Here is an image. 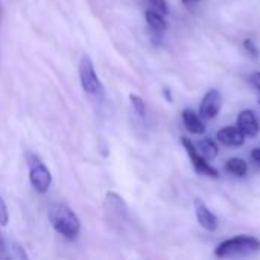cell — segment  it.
Returning a JSON list of instances; mask_svg holds the SVG:
<instances>
[{
    "label": "cell",
    "instance_id": "1",
    "mask_svg": "<svg viewBox=\"0 0 260 260\" xmlns=\"http://www.w3.org/2000/svg\"><path fill=\"white\" fill-rule=\"evenodd\" d=\"M260 251V241L254 236L239 235L222 241L215 248V256L219 259H236L254 256Z\"/></svg>",
    "mask_w": 260,
    "mask_h": 260
},
{
    "label": "cell",
    "instance_id": "2",
    "mask_svg": "<svg viewBox=\"0 0 260 260\" xmlns=\"http://www.w3.org/2000/svg\"><path fill=\"white\" fill-rule=\"evenodd\" d=\"M49 221L55 232L69 241L76 239L81 232L79 218L66 204H53L49 209Z\"/></svg>",
    "mask_w": 260,
    "mask_h": 260
},
{
    "label": "cell",
    "instance_id": "3",
    "mask_svg": "<svg viewBox=\"0 0 260 260\" xmlns=\"http://www.w3.org/2000/svg\"><path fill=\"white\" fill-rule=\"evenodd\" d=\"M79 81L85 93L101 98L105 93V88L94 70L93 61L88 55H84L79 61Z\"/></svg>",
    "mask_w": 260,
    "mask_h": 260
},
{
    "label": "cell",
    "instance_id": "4",
    "mask_svg": "<svg viewBox=\"0 0 260 260\" xmlns=\"http://www.w3.org/2000/svg\"><path fill=\"white\" fill-rule=\"evenodd\" d=\"M27 168H29V183L38 193H46L52 184V174L49 168L37 157L27 155Z\"/></svg>",
    "mask_w": 260,
    "mask_h": 260
},
{
    "label": "cell",
    "instance_id": "5",
    "mask_svg": "<svg viewBox=\"0 0 260 260\" xmlns=\"http://www.w3.org/2000/svg\"><path fill=\"white\" fill-rule=\"evenodd\" d=\"M181 145H183V148L186 149L187 157H189V160H190V163H192V166H193V169H195L197 174L204 175V177H209V178H215V180L219 178L218 169L213 168V166L209 163V160H206V158L197 151V146H195V143H193L192 140H189L187 137L183 136V137H181Z\"/></svg>",
    "mask_w": 260,
    "mask_h": 260
},
{
    "label": "cell",
    "instance_id": "6",
    "mask_svg": "<svg viewBox=\"0 0 260 260\" xmlns=\"http://www.w3.org/2000/svg\"><path fill=\"white\" fill-rule=\"evenodd\" d=\"M221 108H222V94L219 90L212 88L203 96L198 114L203 120H213L221 113Z\"/></svg>",
    "mask_w": 260,
    "mask_h": 260
},
{
    "label": "cell",
    "instance_id": "7",
    "mask_svg": "<svg viewBox=\"0 0 260 260\" xmlns=\"http://www.w3.org/2000/svg\"><path fill=\"white\" fill-rule=\"evenodd\" d=\"M193 206H195V216H197V221H198L200 227L204 229L206 232H210V233L216 232L218 227H219V219L207 207V204L204 201H201L200 198H197Z\"/></svg>",
    "mask_w": 260,
    "mask_h": 260
},
{
    "label": "cell",
    "instance_id": "8",
    "mask_svg": "<svg viewBox=\"0 0 260 260\" xmlns=\"http://www.w3.org/2000/svg\"><path fill=\"white\" fill-rule=\"evenodd\" d=\"M236 125L244 133L245 137H256L260 133L259 119L253 110H242L238 114Z\"/></svg>",
    "mask_w": 260,
    "mask_h": 260
},
{
    "label": "cell",
    "instance_id": "9",
    "mask_svg": "<svg viewBox=\"0 0 260 260\" xmlns=\"http://www.w3.org/2000/svg\"><path fill=\"white\" fill-rule=\"evenodd\" d=\"M216 140L229 148H239L245 143V136L244 133L238 128V125L232 126H224L216 133Z\"/></svg>",
    "mask_w": 260,
    "mask_h": 260
},
{
    "label": "cell",
    "instance_id": "10",
    "mask_svg": "<svg viewBox=\"0 0 260 260\" xmlns=\"http://www.w3.org/2000/svg\"><path fill=\"white\" fill-rule=\"evenodd\" d=\"M181 119H183V125L184 128L190 133V134H195V136H201L206 133V123L204 120L200 117V114H197L193 110H183L181 113Z\"/></svg>",
    "mask_w": 260,
    "mask_h": 260
},
{
    "label": "cell",
    "instance_id": "11",
    "mask_svg": "<svg viewBox=\"0 0 260 260\" xmlns=\"http://www.w3.org/2000/svg\"><path fill=\"white\" fill-rule=\"evenodd\" d=\"M105 207H107L108 212H111L114 216H117L120 219L122 218H126V215H128V206H126V203L116 192H108L105 195Z\"/></svg>",
    "mask_w": 260,
    "mask_h": 260
},
{
    "label": "cell",
    "instance_id": "12",
    "mask_svg": "<svg viewBox=\"0 0 260 260\" xmlns=\"http://www.w3.org/2000/svg\"><path fill=\"white\" fill-rule=\"evenodd\" d=\"M166 15L158 12L157 9L154 8H149L145 11V18H146V23L149 26V29H152L154 32L157 34H163L168 27V23H166Z\"/></svg>",
    "mask_w": 260,
    "mask_h": 260
},
{
    "label": "cell",
    "instance_id": "13",
    "mask_svg": "<svg viewBox=\"0 0 260 260\" xmlns=\"http://www.w3.org/2000/svg\"><path fill=\"white\" fill-rule=\"evenodd\" d=\"M197 146V151L209 161L215 160L219 154V148H218V143L212 139V137H204L201 139L198 143H195Z\"/></svg>",
    "mask_w": 260,
    "mask_h": 260
},
{
    "label": "cell",
    "instance_id": "14",
    "mask_svg": "<svg viewBox=\"0 0 260 260\" xmlns=\"http://www.w3.org/2000/svg\"><path fill=\"white\" fill-rule=\"evenodd\" d=\"M3 259H12V260H26L27 254L24 251V248L12 239H6L5 241V248H3Z\"/></svg>",
    "mask_w": 260,
    "mask_h": 260
},
{
    "label": "cell",
    "instance_id": "15",
    "mask_svg": "<svg viewBox=\"0 0 260 260\" xmlns=\"http://www.w3.org/2000/svg\"><path fill=\"white\" fill-rule=\"evenodd\" d=\"M225 171L230 172L232 175L235 177H245L247 172H248V163L244 160V158H239V157H232L227 160L225 163Z\"/></svg>",
    "mask_w": 260,
    "mask_h": 260
},
{
    "label": "cell",
    "instance_id": "16",
    "mask_svg": "<svg viewBox=\"0 0 260 260\" xmlns=\"http://www.w3.org/2000/svg\"><path fill=\"white\" fill-rule=\"evenodd\" d=\"M129 101H131V105H133L134 111L140 117H145V114H146V104H145V101L139 94H134V93L129 94Z\"/></svg>",
    "mask_w": 260,
    "mask_h": 260
},
{
    "label": "cell",
    "instance_id": "17",
    "mask_svg": "<svg viewBox=\"0 0 260 260\" xmlns=\"http://www.w3.org/2000/svg\"><path fill=\"white\" fill-rule=\"evenodd\" d=\"M244 47H245V50H247L253 58H259L260 56L259 47H257V44H256L251 38H245V40H244Z\"/></svg>",
    "mask_w": 260,
    "mask_h": 260
},
{
    "label": "cell",
    "instance_id": "18",
    "mask_svg": "<svg viewBox=\"0 0 260 260\" xmlns=\"http://www.w3.org/2000/svg\"><path fill=\"white\" fill-rule=\"evenodd\" d=\"M148 3L151 5V8L157 9L158 12L168 15L169 14V6H168V2L166 0H148Z\"/></svg>",
    "mask_w": 260,
    "mask_h": 260
},
{
    "label": "cell",
    "instance_id": "19",
    "mask_svg": "<svg viewBox=\"0 0 260 260\" xmlns=\"http://www.w3.org/2000/svg\"><path fill=\"white\" fill-rule=\"evenodd\" d=\"M9 222V213H8V207L6 203L3 201V198L0 197V225L5 227Z\"/></svg>",
    "mask_w": 260,
    "mask_h": 260
},
{
    "label": "cell",
    "instance_id": "20",
    "mask_svg": "<svg viewBox=\"0 0 260 260\" xmlns=\"http://www.w3.org/2000/svg\"><path fill=\"white\" fill-rule=\"evenodd\" d=\"M250 81L254 85V88L260 93V72H253L251 76H250Z\"/></svg>",
    "mask_w": 260,
    "mask_h": 260
},
{
    "label": "cell",
    "instance_id": "21",
    "mask_svg": "<svg viewBox=\"0 0 260 260\" xmlns=\"http://www.w3.org/2000/svg\"><path fill=\"white\" fill-rule=\"evenodd\" d=\"M251 160H253L254 163L260 165V148H254V149H251Z\"/></svg>",
    "mask_w": 260,
    "mask_h": 260
},
{
    "label": "cell",
    "instance_id": "22",
    "mask_svg": "<svg viewBox=\"0 0 260 260\" xmlns=\"http://www.w3.org/2000/svg\"><path fill=\"white\" fill-rule=\"evenodd\" d=\"M163 96L166 98V101L171 104L172 102V94H171V90L169 88H163Z\"/></svg>",
    "mask_w": 260,
    "mask_h": 260
},
{
    "label": "cell",
    "instance_id": "23",
    "mask_svg": "<svg viewBox=\"0 0 260 260\" xmlns=\"http://www.w3.org/2000/svg\"><path fill=\"white\" fill-rule=\"evenodd\" d=\"M200 2H203V0H181V3H183V5H186V6H189V5H195V3H200Z\"/></svg>",
    "mask_w": 260,
    "mask_h": 260
},
{
    "label": "cell",
    "instance_id": "24",
    "mask_svg": "<svg viewBox=\"0 0 260 260\" xmlns=\"http://www.w3.org/2000/svg\"><path fill=\"white\" fill-rule=\"evenodd\" d=\"M3 248H5V241L0 235V259H3Z\"/></svg>",
    "mask_w": 260,
    "mask_h": 260
},
{
    "label": "cell",
    "instance_id": "25",
    "mask_svg": "<svg viewBox=\"0 0 260 260\" xmlns=\"http://www.w3.org/2000/svg\"><path fill=\"white\" fill-rule=\"evenodd\" d=\"M0 17H2V2H0Z\"/></svg>",
    "mask_w": 260,
    "mask_h": 260
},
{
    "label": "cell",
    "instance_id": "26",
    "mask_svg": "<svg viewBox=\"0 0 260 260\" xmlns=\"http://www.w3.org/2000/svg\"><path fill=\"white\" fill-rule=\"evenodd\" d=\"M259 105H260V101H259Z\"/></svg>",
    "mask_w": 260,
    "mask_h": 260
}]
</instances>
